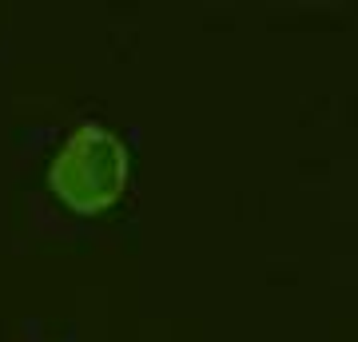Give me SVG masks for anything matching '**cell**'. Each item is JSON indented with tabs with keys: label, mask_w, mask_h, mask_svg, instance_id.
<instances>
[{
	"label": "cell",
	"mask_w": 358,
	"mask_h": 342,
	"mask_svg": "<svg viewBox=\"0 0 358 342\" xmlns=\"http://www.w3.org/2000/svg\"><path fill=\"white\" fill-rule=\"evenodd\" d=\"M131 187V148L112 127L84 120L68 131L48 164V191L76 215H103Z\"/></svg>",
	"instance_id": "1"
}]
</instances>
